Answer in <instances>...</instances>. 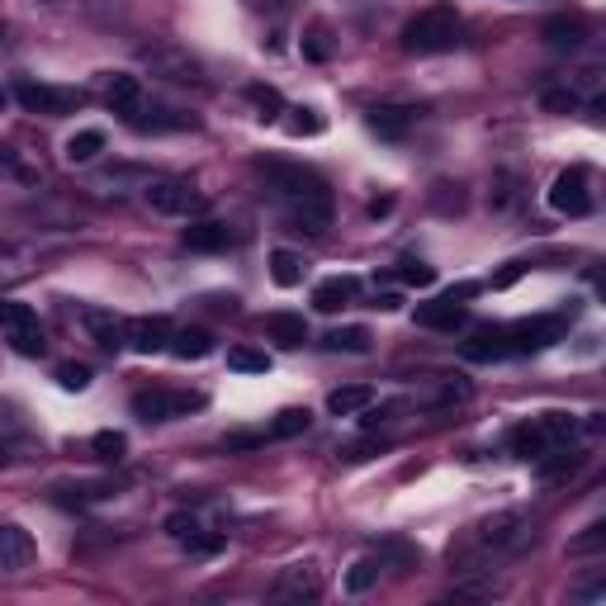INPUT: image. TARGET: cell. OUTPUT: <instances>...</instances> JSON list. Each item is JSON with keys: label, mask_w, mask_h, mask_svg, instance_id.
<instances>
[{"label": "cell", "mask_w": 606, "mask_h": 606, "mask_svg": "<svg viewBox=\"0 0 606 606\" xmlns=\"http://www.w3.org/2000/svg\"><path fill=\"white\" fill-rule=\"evenodd\" d=\"M531 535L535 531H531V521H526V512H517V507L493 512V517H483L479 526H469L460 545H450V569L479 573V569H488L493 559H502V554H517Z\"/></svg>", "instance_id": "cell-1"}, {"label": "cell", "mask_w": 606, "mask_h": 606, "mask_svg": "<svg viewBox=\"0 0 606 606\" xmlns=\"http://www.w3.org/2000/svg\"><path fill=\"white\" fill-rule=\"evenodd\" d=\"M398 38H403V53H412V57L450 53L460 43V15H455V5H431L422 15H412Z\"/></svg>", "instance_id": "cell-2"}, {"label": "cell", "mask_w": 606, "mask_h": 606, "mask_svg": "<svg viewBox=\"0 0 606 606\" xmlns=\"http://www.w3.org/2000/svg\"><path fill=\"white\" fill-rule=\"evenodd\" d=\"M209 403L204 393H190V389H143L133 393V417L138 422H171V417H190Z\"/></svg>", "instance_id": "cell-3"}, {"label": "cell", "mask_w": 606, "mask_h": 606, "mask_svg": "<svg viewBox=\"0 0 606 606\" xmlns=\"http://www.w3.org/2000/svg\"><path fill=\"white\" fill-rule=\"evenodd\" d=\"M147 204L157 209V214L166 218H199L204 209H209V199L199 195L190 180H171V176H161V180H147Z\"/></svg>", "instance_id": "cell-4"}, {"label": "cell", "mask_w": 606, "mask_h": 606, "mask_svg": "<svg viewBox=\"0 0 606 606\" xmlns=\"http://www.w3.org/2000/svg\"><path fill=\"white\" fill-rule=\"evenodd\" d=\"M0 327H5V341L15 346L19 356H43L48 341H43V327H38V313L29 303L0 299Z\"/></svg>", "instance_id": "cell-5"}, {"label": "cell", "mask_w": 606, "mask_h": 606, "mask_svg": "<svg viewBox=\"0 0 606 606\" xmlns=\"http://www.w3.org/2000/svg\"><path fill=\"white\" fill-rule=\"evenodd\" d=\"M564 318H526L517 327H507L502 341H507V356H535V351H550L554 341H564Z\"/></svg>", "instance_id": "cell-6"}, {"label": "cell", "mask_w": 606, "mask_h": 606, "mask_svg": "<svg viewBox=\"0 0 606 606\" xmlns=\"http://www.w3.org/2000/svg\"><path fill=\"white\" fill-rule=\"evenodd\" d=\"M15 100L29 114H48V119H62L81 109V90H67V86H43V81H19L15 86Z\"/></svg>", "instance_id": "cell-7"}, {"label": "cell", "mask_w": 606, "mask_h": 606, "mask_svg": "<svg viewBox=\"0 0 606 606\" xmlns=\"http://www.w3.org/2000/svg\"><path fill=\"white\" fill-rule=\"evenodd\" d=\"M318 592H322V569L313 559L285 564V569L275 573V583H270V597H280V602H313Z\"/></svg>", "instance_id": "cell-8"}, {"label": "cell", "mask_w": 606, "mask_h": 606, "mask_svg": "<svg viewBox=\"0 0 606 606\" xmlns=\"http://www.w3.org/2000/svg\"><path fill=\"white\" fill-rule=\"evenodd\" d=\"M479 285H460L450 289V294H441V299H431L417 308V327H431V332H455L464 318H469V308H464V299L474 294Z\"/></svg>", "instance_id": "cell-9"}, {"label": "cell", "mask_w": 606, "mask_h": 606, "mask_svg": "<svg viewBox=\"0 0 606 606\" xmlns=\"http://www.w3.org/2000/svg\"><path fill=\"white\" fill-rule=\"evenodd\" d=\"M266 176H270V190L285 199V204H299V199L327 195V185H322L313 171H303V166H280V161H270Z\"/></svg>", "instance_id": "cell-10"}, {"label": "cell", "mask_w": 606, "mask_h": 606, "mask_svg": "<svg viewBox=\"0 0 606 606\" xmlns=\"http://www.w3.org/2000/svg\"><path fill=\"white\" fill-rule=\"evenodd\" d=\"M550 209H559V214H569V218L592 214V190H588V171H583V166L564 171V176L550 185Z\"/></svg>", "instance_id": "cell-11"}, {"label": "cell", "mask_w": 606, "mask_h": 606, "mask_svg": "<svg viewBox=\"0 0 606 606\" xmlns=\"http://www.w3.org/2000/svg\"><path fill=\"white\" fill-rule=\"evenodd\" d=\"M143 62L166 81H180V86H199L204 81V67H199L190 53L180 48H143Z\"/></svg>", "instance_id": "cell-12"}, {"label": "cell", "mask_w": 606, "mask_h": 606, "mask_svg": "<svg viewBox=\"0 0 606 606\" xmlns=\"http://www.w3.org/2000/svg\"><path fill=\"white\" fill-rule=\"evenodd\" d=\"M124 346L128 351H138V356H157L171 346V322L152 313V318H128L124 322Z\"/></svg>", "instance_id": "cell-13"}, {"label": "cell", "mask_w": 606, "mask_h": 606, "mask_svg": "<svg viewBox=\"0 0 606 606\" xmlns=\"http://www.w3.org/2000/svg\"><path fill=\"white\" fill-rule=\"evenodd\" d=\"M34 559H38L34 535L24 531V526H15V521H0V569L19 573V569H29Z\"/></svg>", "instance_id": "cell-14"}, {"label": "cell", "mask_w": 606, "mask_h": 606, "mask_svg": "<svg viewBox=\"0 0 606 606\" xmlns=\"http://www.w3.org/2000/svg\"><path fill=\"white\" fill-rule=\"evenodd\" d=\"M128 124L138 133H180V128H195V114H180V109H166V105H138L128 109Z\"/></svg>", "instance_id": "cell-15"}, {"label": "cell", "mask_w": 606, "mask_h": 606, "mask_svg": "<svg viewBox=\"0 0 606 606\" xmlns=\"http://www.w3.org/2000/svg\"><path fill=\"white\" fill-rule=\"evenodd\" d=\"M166 531L176 535L190 554H214L218 545H223V535H204V526H199L195 512H171V517H166Z\"/></svg>", "instance_id": "cell-16"}, {"label": "cell", "mask_w": 606, "mask_h": 606, "mask_svg": "<svg viewBox=\"0 0 606 606\" xmlns=\"http://www.w3.org/2000/svg\"><path fill=\"white\" fill-rule=\"evenodd\" d=\"M417 119H422L417 105H375L370 109V133H379V138H403V133H412Z\"/></svg>", "instance_id": "cell-17"}, {"label": "cell", "mask_w": 606, "mask_h": 606, "mask_svg": "<svg viewBox=\"0 0 606 606\" xmlns=\"http://www.w3.org/2000/svg\"><path fill=\"white\" fill-rule=\"evenodd\" d=\"M356 294H360L356 275H332V280H322V285L313 289V308H318V313H337V308H351Z\"/></svg>", "instance_id": "cell-18"}, {"label": "cell", "mask_w": 606, "mask_h": 606, "mask_svg": "<svg viewBox=\"0 0 606 606\" xmlns=\"http://www.w3.org/2000/svg\"><path fill=\"white\" fill-rule=\"evenodd\" d=\"M180 242H185L190 251H228L232 247V228L228 223H214V218H195Z\"/></svg>", "instance_id": "cell-19"}, {"label": "cell", "mask_w": 606, "mask_h": 606, "mask_svg": "<svg viewBox=\"0 0 606 606\" xmlns=\"http://www.w3.org/2000/svg\"><path fill=\"white\" fill-rule=\"evenodd\" d=\"M81 322H86V332L95 346H105V351H119V346H124V318H114L109 308H86Z\"/></svg>", "instance_id": "cell-20"}, {"label": "cell", "mask_w": 606, "mask_h": 606, "mask_svg": "<svg viewBox=\"0 0 606 606\" xmlns=\"http://www.w3.org/2000/svg\"><path fill=\"white\" fill-rule=\"evenodd\" d=\"M375 403V389L370 384H341V389L327 393V412L332 417H356V412H365Z\"/></svg>", "instance_id": "cell-21"}, {"label": "cell", "mask_w": 606, "mask_h": 606, "mask_svg": "<svg viewBox=\"0 0 606 606\" xmlns=\"http://www.w3.org/2000/svg\"><path fill=\"white\" fill-rule=\"evenodd\" d=\"M105 100L114 114H128V109H138L143 105V81L133 72H114L109 76V86H105Z\"/></svg>", "instance_id": "cell-22"}, {"label": "cell", "mask_w": 606, "mask_h": 606, "mask_svg": "<svg viewBox=\"0 0 606 606\" xmlns=\"http://www.w3.org/2000/svg\"><path fill=\"white\" fill-rule=\"evenodd\" d=\"M540 38H545L550 48H578V43L588 38V24H583L578 15H554V19H545Z\"/></svg>", "instance_id": "cell-23"}, {"label": "cell", "mask_w": 606, "mask_h": 606, "mask_svg": "<svg viewBox=\"0 0 606 606\" xmlns=\"http://www.w3.org/2000/svg\"><path fill=\"white\" fill-rule=\"evenodd\" d=\"M176 360H204L214 356V337L204 327H185V332H171V346H166Z\"/></svg>", "instance_id": "cell-24"}, {"label": "cell", "mask_w": 606, "mask_h": 606, "mask_svg": "<svg viewBox=\"0 0 606 606\" xmlns=\"http://www.w3.org/2000/svg\"><path fill=\"white\" fill-rule=\"evenodd\" d=\"M303 275H308V266H303L299 251H289V247H275V251H270V280H275L280 289L303 285Z\"/></svg>", "instance_id": "cell-25"}, {"label": "cell", "mask_w": 606, "mask_h": 606, "mask_svg": "<svg viewBox=\"0 0 606 606\" xmlns=\"http://www.w3.org/2000/svg\"><path fill=\"white\" fill-rule=\"evenodd\" d=\"M266 337L280 341V346H303V341H308V322H303L299 313H270Z\"/></svg>", "instance_id": "cell-26"}, {"label": "cell", "mask_w": 606, "mask_h": 606, "mask_svg": "<svg viewBox=\"0 0 606 606\" xmlns=\"http://www.w3.org/2000/svg\"><path fill=\"white\" fill-rule=\"evenodd\" d=\"M100 152H105V133H100V128H81V133H72L67 147H62V157L72 161V166H86V161H95Z\"/></svg>", "instance_id": "cell-27"}, {"label": "cell", "mask_w": 606, "mask_h": 606, "mask_svg": "<svg viewBox=\"0 0 606 606\" xmlns=\"http://www.w3.org/2000/svg\"><path fill=\"white\" fill-rule=\"evenodd\" d=\"M507 441H512V455H521V460H540V455H550V441H545L540 422H521Z\"/></svg>", "instance_id": "cell-28"}, {"label": "cell", "mask_w": 606, "mask_h": 606, "mask_svg": "<svg viewBox=\"0 0 606 606\" xmlns=\"http://www.w3.org/2000/svg\"><path fill=\"white\" fill-rule=\"evenodd\" d=\"M327 351H346V356H365L370 351V327H332L327 337H322Z\"/></svg>", "instance_id": "cell-29"}, {"label": "cell", "mask_w": 606, "mask_h": 606, "mask_svg": "<svg viewBox=\"0 0 606 606\" xmlns=\"http://www.w3.org/2000/svg\"><path fill=\"white\" fill-rule=\"evenodd\" d=\"M313 427V412L308 408H285V412H275V422L266 427L270 441H289V436H303V431Z\"/></svg>", "instance_id": "cell-30"}, {"label": "cell", "mask_w": 606, "mask_h": 606, "mask_svg": "<svg viewBox=\"0 0 606 606\" xmlns=\"http://www.w3.org/2000/svg\"><path fill=\"white\" fill-rule=\"evenodd\" d=\"M105 498H114V483H67V488H57L62 507H86V502H105Z\"/></svg>", "instance_id": "cell-31"}, {"label": "cell", "mask_w": 606, "mask_h": 606, "mask_svg": "<svg viewBox=\"0 0 606 606\" xmlns=\"http://www.w3.org/2000/svg\"><path fill=\"white\" fill-rule=\"evenodd\" d=\"M379 569H384V554H379V559H360V564H351V573H346V592H351V597L370 592L379 583Z\"/></svg>", "instance_id": "cell-32"}, {"label": "cell", "mask_w": 606, "mask_h": 606, "mask_svg": "<svg viewBox=\"0 0 606 606\" xmlns=\"http://www.w3.org/2000/svg\"><path fill=\"white\" fill-rule=\"evenodd\" d=\"M507 356V341L502 332H483V337L464 341V360H502Z\"/></svg>", "instance_id": "cell-33"}, {"label": "cell", "mask_w": 606, "mask_h": 606, "mask_svg": "<svg viewBox=\"0 0 606 606\" xmlns=\"http://www.w3.org/2000/svg\"><path fill=\"white\" fill-rule=\"evenodd\" d=\"M90 450H95L100 460L119 464L128 455V436H124V431H95V436H90Z\"/></svg>", "instance_id": "cell-34"}, {"label": "cell", "mask_w": 606, "mask_h": 606, "mask_svg": "<svg viewBox=\"0 0 606 606\" xmlns=\"http://www.w3.org/2000/svg\"><path fill=\"white\" fill-rule=\"evenodd\" d=\"M228 365H232V370H242V375H266L270 356H266V351H256V346H232Z\"/></svg>", "instance_id": "cell-35"}, {"label": "cell", "mask_w": 606, "mask_h": 606, "mask_svg": "<svg viewBox=\"0 0 606 606\" xmlns=\"http://www.w3.org/2000/svg\"><path fill=\"white\" fill-rule=\"evenodd\" d=\"M521 180L512 176V171H498V176H493V190H488V204H493V209H512V204H517V190Z\"/></svg>", "instance_id": "cell-36"}, {"label": "cell", "mask_w": 606, "mask_h": 606, "mask_svg": "<svg viewBox=\"0 0 606 606\" xmlns=\"http://www.w3.org/2000/svg\"><path fill=\"white\" fill-rule=\"evenodd\" d=\"M247 100L261 109V119H275V114L285 109V100H280V90L275 86H247Z\"/></svg>", "instance_id": "cell-37"}, {"label": "cell", "mask_w": 606, "mask_h": 606, "mask_svg": "<svg viewBox=\"0 0 606 606\" xmlns=\"http://www.w3.org/2000/svg\"><path fill=\"white\" fill-rule=\"evenodd\" d=\"M398 280L412 289H431L436 285V266H427V261H403V266H398Z\"/></svg>", "instance_id": "cell-38"}, {"label": "cell", "mask_w": 606, "mask_h": 606, "mask_svg": "<svg viewBox=\"0 0 606 606\" xmlns=\"http://www.w3.org/2000/svg\"><path fill=\"white\" fill-rule=\"evenodd\" d=\"M57 384H62L67 393L90 389V365H76V360H67V365H57Z\"/></svg>", "instance_id": "cell-39"}, {"label": "cell", "mask_w": 606, "mask_h": 606, "mask_svg": "<svg viewBox=\"0 0 606 606\" xmlns=\"http://www.w3.org/2000/svg\"><path fill=\"white\" fill-rule=\"evenodd\" d=\"M602 545H606V526H602V521H592L588 531L569 540V554H597Z\"/></svg>", "instance_id": "cell-40"}, {"label": "cell", "mask_w": 606, "mask_h": 606, "mask_svg": "<svg viewBox=\"0 0 606 606\" xmlns=\"http://www.w3.org/2000/svg\"><path fill=\"white\" fill-rule=\"evenodd\" d=\"M289 133H294V138H318V133H322V119L313 114V109H294V119H289Z\"/></svg>", "instance_id": "cell-41"}, {"label": "cell", "mask_w": 606, "mask_h": 606, "mask_svg": "<svg viewBox=\"0 0 606 606\" xmlns=\"http://www.w3.org/2000/svg\"><path fill=\"white\" fill-rule=\"evenodd\" d=\"M540 105L550 109V114H569V109H578V90H545Z\"/></svg>", "instance_id": "cell-42"}, {"label": "cell", "mask_w": 606, "mask_h": 606, "mask_svg": "<svg viewBox=\"0 0 606 606\" xmlns=\"http://www.w3.org/2000/svg\"><path fill=\"white\" fill-rule=\"evenodd\" d=\"M431 204H436L441 214H460V209H464L460 185H436V195H431Z\"/></svg>", "instance_id": "cell-43"}, {"label": "cell", "mask_w": 606, "mask_h": 606, "mask_svg": "<svg viewBox=\"0 0 606 606\" xmlns=\"http://www.w3.org/2000/svg\"><path fill=\"white\" fill-rule=\"evenodd\" d=\"M375 455V441H356V446H341V460L346 464H360V460H370Z\"/></svg>", "instance_id": "cell-44"}, {"label": "cell", "mask_w": 606, "mask_h": 606, "mask_svg": "<svg viewBox=\"0 0 606 606\" xmlns=\"http://www.w3.org/2000/svg\"><path fill=\"white\" fill-rule=\"evenodd\" d=\"M521 270H526V266H517V261H512V266H507V270H498V275H493V280H488V285H493V289H507V285H517V280H521Z\"/></svg>", "instance_id": "cell-45"}, {"label": "cell", "mask_w": 606, "mask_h": 606, "mask_svg": "<svg viewBox=\"0 0 606 606\" xmlns=\"http://www.w3.org/2000/svg\"><path fill=\"white\" fill-rule=\"evenodd\" d=\"M398 303H403V299H398V294H379V299H375V308H379V313H393Z\"/></svg>", "instance_id": "cell-46"}, {"label": "cell", "mask_w": 606, "mask_h": 606, "mask_svg": "<svg viewBox=\"0 0 606 606\" xmlns=\"http://www.w3.org/2000/svg\"><path fill=\"white\" fill-rule=\"evenodd\" d=\"M10 464V441H0V469Z\"/></svg>", "instance_id": "cell-47"}, {"label": "cell", "mask_w": 606, "mask_h": 606, "mask_svg": "<svg viewBox=\"0 0 606 606\" xmlns=\"http://www.w3.org/2000/svg\"><path fill=\"white\" fill-rule=\"evenodd\" d=\"M0 109H5V90H0Z\"/></svg>", "instance_id": "cell-48"}]
</instances>
